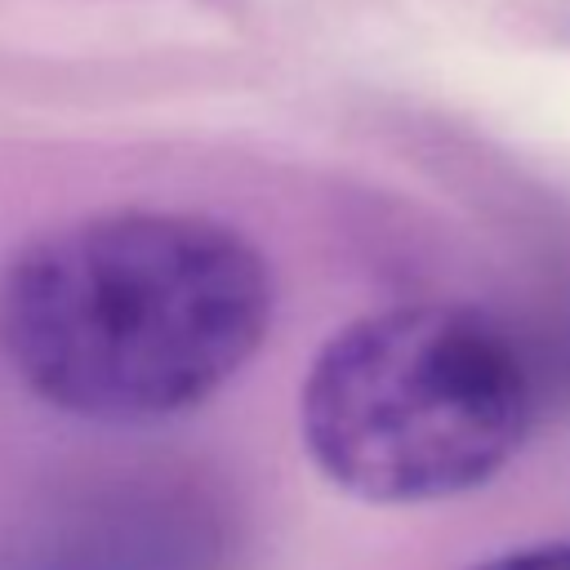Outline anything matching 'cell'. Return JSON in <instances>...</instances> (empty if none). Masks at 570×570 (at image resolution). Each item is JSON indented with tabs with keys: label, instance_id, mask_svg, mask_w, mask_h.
<instances>
[{
	"label": "cell",
	"instance_id": "cell-3",
	"mask_svg": "<svg viewBox=\"0 0 570 570\" xmlns=\"http://www.w3.org/2000/svg\"><path fill=\"white\" fill-rule=\"evenodd\" d=\"M476 570H570V539L566 543H539L521 552H503Z\"/></svg>",
	"mask_w": 570,
	"mask_h": 570
},
{
	"label": "cell",
	"instance_id": "cell-2",
	"mask_svg": "<svg viewBox=\"0 0 570 570\" xmlns=\"http://www.w3.org/2000/svg\"><path fill=\"white\" fill-rule=\"evenodd\" d=\"M517 338L463 303H405L338 330L303 379L316 468L370 503H428L490 481L530 428Z\"/></svg>",
	"mask_w": 570,
	"mask_h": 570
},
{
	"label": "cell",
	"instance_id": "cell-1",
	"mask_svg": "<svg viewBox=\"0 0 570 570\" xmlns=\"http://www.w3.org/2000/svg\"><path fill=\"white\" fill-rule=\"evenodd\" d=\"M272 325V272L227 223L116 209L27 240L0 272V352L49 405L151 423L214 396Z\"/></svg>",
	"mask_w": 570,
	"mask_h": 570
}]
</instances>
